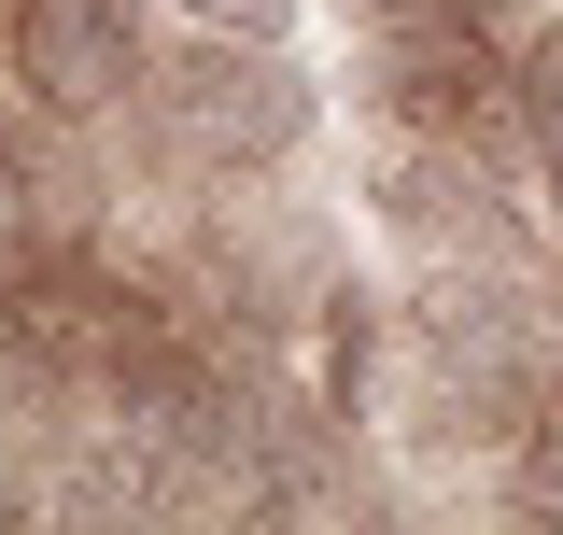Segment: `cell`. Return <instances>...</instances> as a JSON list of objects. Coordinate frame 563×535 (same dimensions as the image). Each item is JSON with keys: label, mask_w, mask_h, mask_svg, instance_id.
<instances>
[{"label": "cell", "mask_w": 563, "mask_h": 535, "mask_svg": "<svg viewBox=\"0 0 563 535\" xmlns=\"http://www.w3.org/2000/svg\"><path fill=\"white\" fill-rule=\"evenodd\" d=\"M0 184H14V141H0ZM0 211H14V198H0Z\"/></svg>", "instance_id": "9c48e42d"}, {"label": "cell", "mask_w": 563, "mask_h": 535, "mask_svg": "<svg viewBox=\"0 0 563 535\" xmlns=\"http://www.w3.org/2000/svg\"><path fill=\"white\" fill-rule=\"evenodd\" d=\"M521 507H536V522H563V423L521 451Z\"/></svg>", "instance_id": "52a82bcc"}, {"label": "cell", "mask_w": 563, "mask_h": 535, "mask_svg": "<svg viewBox=\"0 0 563 535\" xmlns=\"http://www.w3.org/2000/svg\"><path fill=\"white\" fill-rule=\"evenodd\" d=\"M155 99H169V128L198 141V155H282V141L310 128V85H296L268 43H254V57H240V43H198L184 70H155Z\"/></svg>", "instance_id": "6da1fadb"}, {"label": "cell", "mask_w": 563, "mask_h": 535, "mask_svg": "<svg viewBox=\"0 0 563 535\" xmlns=\"http://www.w3.org/2000/svg\"><path fill=\"white\" fill-rule=\"evenodd\" d=\"M14 85L43 113H99L141 85V0H14Z\"/></svg>", "instance_id": "7a4b0ae2"}, {"label": "cell", "mask_w": 563, "mask_h": 535, "mask_svg": "<svg viewBox=\"0 0 563 535\" xmlns=\"http://www.w3.org/2000/svg\"><path fill=\"white\" fill-rule=\"evenodd\" d=\"M184 14H211V29H240V43H282V29H296V0H184Z\"/></svg>", "instance_id": "8992f818"}, {"label": "cell", "mask_w": 563, "mask_h": 535, "mask_svg": "<svg viewBox=\"0 0 563 535\" xmlns=\"http://www.w3.org/2000/svg\"><path fill=\"white\" fill-rule=\"evenodd\" d=\"M507 99H521V128H536V155H550V184H563V29H536L507 57Z\"/></svg>", "instance_id": "277c9868"}, {"label": "cell", "mask_w": 563, "mask_h": 535, "mask_svg": "<svg viewBox=\"0 0 563 535\" xmlns=\"http://www.w3.org/2000/svg\"><path fill=\"white\" fill-rule=\"evenodd\" d=\"M352 14H366L380 43H409V29H479L493 0H352Z\"/></svg>", "instance_id": "5b68a950"}, {"label": "cell", "mask_w": 563, "mask_h": 535, "mask_svg": "<svg viewBox=\"0 0 563 535\" xmlns=\"http://www.w3.org/2000/svg\"><path fill=\"white\" fill-rule=\"evenodd\" d=\"M14 507H29V493H14V466H0V522H14Z\"/></svg>", "instance_id": "ba28073f"}, {"label": "cell", "mask_w": 563, "mask_h": 535, "mask_svg": "<svg viewBox=\"0 0 563 535\" xmlns=\"http://www.w3.org/2000/svg\"><path fill=\"white\" fill-rule=\"evenodd\" d=\"M380 211L409 226L422 254H507V198H493V170L465 141H409V155L380 170Z\"/></svg>", "instance_id": "3957f363"}]
</instances>
